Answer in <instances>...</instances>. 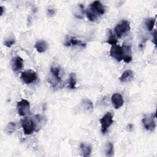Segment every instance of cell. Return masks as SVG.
Instances as JSON below:
<instances>
[{"mask_svg": "<svg viewBox=\"0 0 157 157\" xmlns=\"http://www.w3.org/2000/svg\"><path fill=\"white\" fill-rule=\"evenodd\" d=\"M16 127L17 124L15 122H9L5 128V131L6 132V133L10 134L13 132L14 131H15Z\"/></svg>", "mask_w": 157, "mask_h": 157, "instance_id": "7402d4cb", "label": "cell"}, {"mask_svg": "<svg viewBox=\"0 0 157 157\" xmlns=\"http://www.w3.org/2000/svg\"><path fill=\"white\" fill-rule=\"evenodd\" d=\"M85 13L88 19L91 21H95L99 16V15L90 7L86 10Z\"/></svg>", "mask_w": 157, "mask_h": 157, "instance_id": "2e32d148", "label": "cell"}, {"mask_svg": "<svg viewBox=\"0 0 157 157\" xmlns=\"http://www.w3.org/2000/svg\"><path fill=\"white\" fill-rule=\"evenodd\" d=\"M3 11H4V7L2 6H1V15H2Z\"/></svg>", "mask_w": 157, "mask_h": 157, "instance_id": "83f0119b", "label": "cell"}, {"mask_svg": "<svg viewBox=\"0 0 157 157\" xmlns=\"http://www.w3.org/2000/svg\"><path fill=\"white\" fill-rule=\"evenodd\" d=\"M155 118H156V113H153L150 115H147L142 118V121L143 125L147 130L152 132L156 128Z\"/></svg>", "mask_w": 157, "mask_h": 157, "instance_id": "3957f363", "label": "cell"}, {"mask_svg": "<svg viewBox=\"0 0 157 157\" xmlns=\"http://www.w3.org/2000/svg\"><path fill=\"white\" fill-rule=\"evenodd\" d=\"M134 77L133 72L131 70H126L124 71L123 74H121V77H120V80L122 83L128 82L132 80Z\"/></svg>", "mask_w": 157, "mask_h": 157, "instance_id": "5bb4252c", "label": "cell"}, {"mask_svg": "<svg viewBox=\"0 0 157 157\" xmlns=\"http://www.w3.org/2000/svg\"><path fill=\"white\" fill-rule=\"evenodd\" d=\"M17 109L18 113L21 116H26L30 111V104L26 99H22L18 101L17 104Z\"/></svg>", "mask_w": 157, "mask_h": 157, "instance_id": "5b68a950", "label": "cell"}, {"mask_svg": "<svg viewBox=\"0 0 157 157\" xmlns=\"http://www.w3.org/2000/svg\"><path fill=\"white\" fill-rule=\"evenodd\" d=\"M110 55L118 61L123 60V50L121 47L120 45H112L110 50Z\"/></svg>", "mask_w": 157, "mask_h": 157, "instance_id": "52a82bcc", "label": "cell"}, {"mask_svg": "<svg viewBox=\"0 0 157 157\" xmlns=\"http://www.w3.org/2000/svg\"><path fill=\"white\" fill-rule=\"evenodd\" d=\"M34 47L38 52L43 53V52H45L48 49V44L45 41L40 40L36 42L34 45Z\"/></svg>", "mask_w": 157, "mask_h": 157, "instance_id": "9a60e30c", "label": "cell"}, {"mask_svg": "<svg viewBox=\"0 0 157 157\" xmlns=\"http://www.w3.org/2000/svg\"><path fill=\"white\" fill-rule=\"evenodd\" d=\"M90 7H91L99 15H103L105 13V7L101 4L100 1H95L93 2L90 6Z\"/></svg>", "mask_w": 157, "mask_h": 157, "instance_id": "8fae6325", "label": "cell"}, {"mask_svg": "<svg viewBox=\"0 0 157 157\" xmlns=\"http://www.w3.org/2000/svg\"><path fill=\"white\" fill-rule=\"evenodd\" d=\"M156 18H148L145 20V25L148 31H151L154 28Z\"/></svg>", "mask_w": 157, "mask_h": 157, "instance_id": "ffe728a7", "label": "cell"}, {"mask_svg": "<svg viewBox=\"0 0 157 157\" xmlns=\"http://www.w3.org/2000/svg\"><path fill=\"white\" fill-rule=\"evenodd\" d=\"M80 149L82 151V155L83 156H89L91 153V147L82 143L80 144Z\"/></svg>", "mask_w": 157, "mask_h": 157, "instance_id": "ac0fdd59", "label": "cell"}, {"mask_svg": "<svg viewBox=\"0 0 157 157\" xmlns=\"http://www.w3.org/2000/svg\"><path fill=\"white\" fill-rule=\"evenodd\" d=\"M113 114L111 112H106V113L99 120V122L101 124V131L103 134H105L110 126L113 123Z\"/></svg>", "mask_w": 157, "mask_h": 157, "instance_id": "277c9868", "label": "cell"}, {"mask_svg": "<svg viewBox=\"0 0 157 157\" xmlns=\"http://www.w3.org/2000/svg\"><path fill=\"white\" fill-rule=\"evenodd\" d=\"M114 153L113 145L111 142H108L105 148V155L107 156H112Z\"/></svg>", "mask_w": 157, "mask_h": 157, "instance_id": "603a6c76", "label": "cell"}, {"mask_svg": "<svg viewBox=\"0 0 157 157\" xmlns=\"http://www.w3.org/2000/svg\"><path fill=\"white\" fill-rule=\"evenodd\" d=\"M121 48L123 50V60L126 63H130L132 60V53L131 46L123 44Z\"/></svg>", "mask_w": 157, "mask_h": 157, "instance_id": "ba28073f", "label": "cell"}, {"mask_svg": "<svg viewBox=\"0 0 157 157\" xmlns=\"http://www.w3.org/2000/svg\"><path fill=\"white\" fill-rule=\"evenodd\" d=\"M66 46H80L82 47H85L86 46V43L82 42L80 40H78L74 37L69 36L66 42L64 44Z\"/></svg>", "mask_w": 157, "mask_h": 157, "instance_id": "7c38bea8", "label": "cell"}, {"mask_svg": "<svg viewBox=\"0 0 157 157\" xmlns=\"http://www.w3.org/2000/svg\"><path fill=\"white\" fill-rule=\"evenodd\" d=\"M156 31L155 30L154 32H153V43L155 45H156Z\"/></svg>", "mask_w": 157, "mask_h": 157, "instance_id": "4316f807", "label": "cell"}, {"mask_svg": "<svg viewBox=\"0 0 157 157\" xmlns=\"http://www.w3.org/2000/svg\"><path fill=\"white\" fill-rule=\"evenodd\" d=\"M20 78L25 84H29L37 79L36 73L32 70H28L21 73Z\"/></svg>", "mask_w": 157, "mask_h": 157, "instance_id": "8992f818", "label": "cell"}, {"mask_svg": "<svg viewBox=\"0 0 157 157\" xmlns=\"http://www.w3.org/2000/svg\"><path fill=\"white\" fill-rule=\"evenodd\" d=\"M23 59L20 56H16L12 61V67L14 71H18L23 68Z\"/></svg>", "mask_w": 157, "mask_h": 157, "instance_id": "4fadbf2b", "label": "cell"}, {"mask_svg": "<svg viewBox=\"0 0 157 157\" xmlns=\"http://www.w3.org/2000/svg\"><path fill=\"white\" fill-rule=\"evenodd\" d=\"M111 101L116 109L121 107L124 103V99L120 93H114L111 97Z\"/></svg>", "mask_w": 157, "mask_h": 157, "instance_id": "9c48e42d", "label": "cell"}, {"mask_svg": "<svg viewBox=\"0 0 157 157\" xmlns=\"http://www.w3.org/2000/svg\"><path fill=\"white\" fill-rule=\"evenodd\" d=\"M50 74H52V77L53 80L55 79V81L59 83L61 82V69L58 66H52L50 70Z\"/></svg>", "mask_w": 157, "mask_h": 157, "instance_id": "30bf717a", "label": "cell"}, {"mask_svg": "<svg viewBox=\"0 0 157 157\" xmlns=\"http://www.w3.org/2000/svg\"><path fill=\"white\" fill-rule=\"evenodd\" d=\"M43 117L40 115H36L34 117L33 121L34 123V127H35V131H38L42 124V118Z\"/></svg>", "mask_w": 157, "mask_h": 157, "instance_id": "d6986e66", "label": "cell"}, {"mask_svg": "<svg viewBox=\"0 0 157 157\" xmlns=\"http://www.w3.org/2000/svg\"><path fill=\"white\" fill-rule=\"evenodd\" d=\"M107 43L113 45H116L117 43L118 42V40L117 39V38L115 37V35L113 34V33H112L111 29H109V36L108 38V40L106 41Z\"/></svg>", "mask_w": 157, "mask_h": 157, "instance_id": "cb8c5ba5", "label": "cell"}, {"mask_svg": "<svg viewBox=\"0 0 157 157\" xmlns=\"http://www.w3.org/2000/svg\"><path fill=\"white\" fill-rule=\"evenodd\" d=\"M130 29L129 22L128 20H123L116 25L114 31L118 38H121L129 32Z\"/></svg>", "mask_w": 157, "mask_h": 157, "instance_id": "6da1fadb", "label": "cell"}, {"mask_svg": "<svg viewBox=\"0 0 157 157\" xmlns=\"http://www.w3.org/2000/svg\"><path fill=\"white\" fill-rule=\"evenodd\" d=\"M77 79L75 73H71L69 76V80L67 82V86L70 89H75L76 88Z\"/></svg>", "mask_w": 157, "mask_h": 157, "instance_id": "e0dca14e", "label": "cell"}, {"mask_svg": "<svg viewBox=\"0 0 157 157\" xmlns=\"http://www.w3.org/2000/svg\"><path fill=\"white\" fill-rule=\"evenodd\" d=\"M82 104V106L84 107V109L88 112H91L93 109V104L92 102L89 99H83Z\"/></svg>", "mask_w": 157, "mask_h": 157, "instance_id": "44dd1931", "label": "cell"}, {"mask_svg": "<svg viewBox=\"0 0 157 157\" xmlns=\"http://www.w3.org/2000/svg\"><path fill=\"white\" fill-rule=\"evenodd\" d=\"M15 42V39L12 38V39H8V40H6L5 42H4V45L7 47H10L12 45L14 44Z\"/></svg>", "mask_w": 157, "mask_h": 157, "instance_id": "d4e9b609", "label": "cell"}, {"mask_svg": "<svg viewBox=\"0 0 157 157\" xmlns=\"http://www.w3.org/2000/svg\"><path fill=\"white\" fill-rule=\"evenodd\" d=\"M21 126L23 129V132L26 135L31 134L34 131H35L34 123L33 120L28 117H25L21 120Z\"/></svg>", "mask_w": 157, "mask_h": 157, "instance_id": "7a4b0ae2", "label": "cell"}, {"mask_svg": "<svg viewBox=\"0 0 157 157\" xmlns=\"http://www.w3.org/2000/svg\"><path fill=\"white\" fill-rule=\"evenodd\" d=\"M55 13V10L53 9H48L47 10V14L49 16H52Z\"/></svg>", "mask_w": 157, "mask_h": 157, "instance_id": "484cf974", "label": "cell"}]
</instances>
